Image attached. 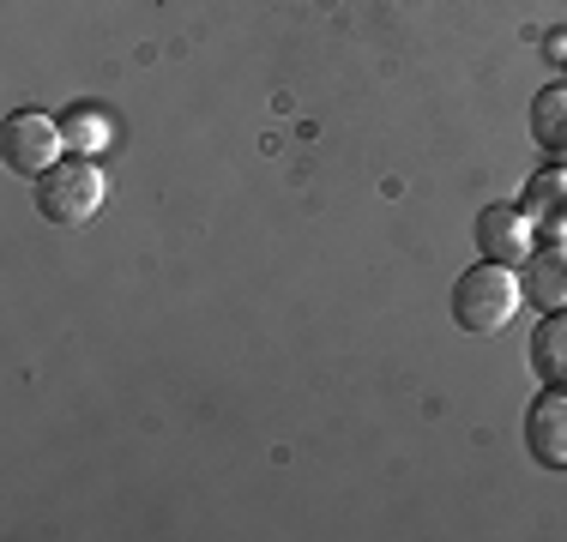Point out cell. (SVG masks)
Instances as JSON below:
<instances>
[{"mask_svg": "<svg viewBox=\"0 0 567 542\" xmlns=\"http://www.w3.org/2000/svg\"><path fill=\"white\" fill-rule=\"evenodd\" d=\"M519 302H525L519 271H507V265H495V260L471 265L465 278L453 283V320H458V332H471V337L507 332V320L519 314Z\"/></svg>", "mask_w": 567, "mask_h": 542, "instance_id": "1", "label": "cell"}, {"mask_svg": "<svg viewBox=\"0 0 567 542\" xmlns=\"http://www.w3.org/2000/svg\"><path fill=\"white\" fill-rule=\"evenodd\" d=\"M97 206H103L97 163L73 157V163H55L49 175H37V211H43L49 223L73 229V223H85V217H97Z\"/></svg>", "mask_w": 567, "mask_h": 542, "instance_id": "2", "label": "cell"}, {"mask_svg": "<svg viewBox=\"0 0 567 542\" xmlns=\"http://www.w3.org/2000/svg\"><path fill=\"white\" fill-rule=\"evenodd\" d=\"M66 152V133L61 121L37 115V108H19V115H7V127H0V157H7L12 175H24V181H37V175H49Z\"/></svg>", "mask_w": 567, "mask_h": 542, "instance_id": "3", "label": "cell"}, {"mask_svg": "<svg viewBox=\"0 0 567 542\" xmlns=\"http://www.w3.org/2000/svg\"><path fill=\"white\" fill-rule=\"evenodd\" d=\"M477 248L495 265H525V253L537 248V229L525 217V206H483L477 211Z\"/></svg>", "mask_w": 567, "mask_h": 542, "instance_id": "4", "label": "cell"}, {"mask_svg": "<svg viewBox=\"0 0 567 542\" xmlns=\"http://www.w3.org/2000/svg\"><path fill=\"white\" fill-rule=\"evenodd\" d=\"M525 452L544 470H567V392H544L525 410Z\"/></svg>", "mask_w": 567, "mask_h": 542, "instance_id": "5", "label": "cell"}, {"mask_svg": "<svg viewBox=\"0 0 567 542\" xmlns=\"http://www.w3.org/2000/svg\"><path fill=\"white\" fill-rule=\"evenodd\" d=\"M519 290H525V302H537L544 314H561L567 308V241H549V248L525 253Z\"/></svg>", "mask_w": 567, "mask_h": 542, "instance_id": "6", "label": "cell"}, {"mask_svg": "<svg viewBox=\"0 0 567 542\" xmlns=\"http://www.w3.org/2000/svg\"><path fill=\"white\" fill-rule=\"evenodd\" d=\"M537 236H567V169H537L519 194Z\"/></svg>", "mask_w": 567, "mask_h": 542, "instance_id": "7", "label": "cell"}, {"mask_svg": "<svg viewBox=\"0 0 567 542\" xmlns=\"http://www.w3.org/2000/svg\"><path fill=\"white\" fill-rule=\"evenodd\" d=\"M532 374L549 392H567V308L561 314H544V325L532 332Z\"/></svg>", "mask_w": 567, "mask_h": 542, "instance_id": "8", "label": "cell"}, {"mask_svg": "<svg viewBox=\"0 0 567 542\" xmlns=\"http://www.w3.org/2000/svg\"><path fill=\"white\" fill-rule=\"evenodd\" d=\"M532 139L544 145V152L567 157V85H549L532 97Z\"/></svg>", "mask_w": 567, "mask_h": 542, "instance_id": "9", "label": "cell"}, {"mask_svg": "<svg viewBox=\"0 0 567 542\" xmlns=\"http://www.w3.org/2000/svg\"><path fill=\"white\" fill-rule=\"evenodd\" d=\"M61 133H66V152H79V157H91V152L110 145V121H103L97 108H73V115L61 121Z\"/></svg>", "mask_w": 567, "mask_h": 542, "instance_id": "10", "label": "cell"}, {"mask_svg": "<svg viewBox=\"0 0 567 542\" xmlns=\"http://www.w3.org/2000/svg\"><path fill=\"white\" fill-rule=\"evenodd\" d=\"M549 61H567V31L549 37Z\"/></svg>", "mask_w": 567, "mask_h": 542, "instance_id": "11", "label": "cell"}, {"mask_svg": "<svg viewBox=\"0 0 567 542\" xmlns=\"http://www.w3.org/2000/svg\"><path fill=\"white\" fill-rule=\"evenodd\" d=\"M561 66H567V61H561Z\"/></svg>", "mask_w": 567, "mask_h": 542, "instance_id": "12", "label": "cell"}]
</instances>
